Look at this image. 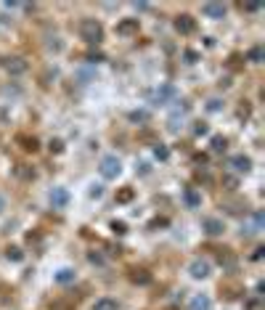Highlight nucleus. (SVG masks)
<instances>
[{
    "mask_svg": "<svg viewBox=\"0 0 265 310\" xmlns=\"http://www.w3.org/2000/svg\"><path fill=\"white\" fill-rule=\"evenodd\" d=\"M193 133H196V135H204V133H207V125H204V122H196V125H193Z\"/></svg>",
    "mask_w": 265,
    "mask_h": 310,
    "instance_id": "29",
    "label": "nucleus"
},
{
    "mask_svg": "<svg viewBox=\"0 0 265 310\" xmlns=\"http://www.w3.org/2000/svg\"><path fill=\"white\" fill-rule=\"evenodd\" d=\"M138 32V19H125L117 24V35H135Z\"/></svg>",
    "mask_w": 265,
    "mask_h": 310,
    "instance_id": "12",
    "label": "nucleus"
},
{
    "mask_svg": "<svg viewBox=\"0 0 265 310\" xmlns=\"http://www.w3.org/2000/svg\"><path fill=\"white\" fill-rule=\"evenodd\" d=\"M50 204H53L56 209H64L69 204V191L67 188H53L50 191Z\"/></svg>",
    "mask_w": 265,
    "mask_h": 310,
    "instance_id": "9",
    "label": "nucleus"
},
{
    "mask_svg": "<svg viewBox=\"0 0 265 310\" xmlns=\"http://www.w3.org/2000/svg\"><path fill=\"white\" fill-rule=\"evenodd\" d=\"M225 143H228V141H225L223 135H215V138H212V151H225Z\"/></svg>",
    "mask_w": 265,
    "mask_h": 310,
    "instance_id": "24",
    "label": "nucleus"
},
{
    "mask_svg": "<svg viewBox=\"0 0 265 310\" xmlns=\"http://www.w3.org/2000/svg\"><path fill=\"white\" fill-rule=\"evenodd\" d=\"M207 109H210V111H220V109H223V103L217 101V98H212V101L207 103Z\"/></svg>",
    "mask_w": 265,
    "mask_h": 310,
    "instance_id": "28",
    "label": "nucleus"
},
{
    "mask_svg": "<svg viewBox=\"0 0 265 310\" xmlns=\"http://www.w3.org/2000/svg\"><path fill=\"white\" fill-rule=\"evenodd\" d=\"M14 173L22 178V181H32V178H35V170L29 167V164H16V170Z\"/></svg>",
    "mask_w": 265,
    "mask_h": 310,
    "instance_id": "18",
    "label": "nucleus"
},
{
    "mask_svg": "<svg viewBox=\"0 0 265 310\" xmlns=\"http://www.w3.org/2000/svg\"><path fill=\"white\" fill-rule=\"evenodd\" d=\"M223 186L228 188V191H234V188H236V178H234V175H225V178H223Z\"/></svg>",
    "mask_w": 265,
    "mask_h": 310,
    "instance_id": "27",
    "label": "nucleus"
},
{
    "mask_svg": "<svg viewBox=\"0 0 265 310\" xmlns=\"http://www.w3.org/2000/svg\"><path fill=\"white\" fill-rule=\"evenodd\" d=\"M5 255H8V260H14V262H22L24 260V252L19 247H8V249H5Z\"/></svg>",
    "mask_w": 265,
    "mask_h": 310,
    "instance_id": "21",
    "label": "nucleus"
},
{
    "mask_svg": "<svg viewBox=\"0 0 265 310\" xmlns=\"http://www.w3.org/2000/svg\"><path fill=\"white\" fill-rule=\"evenodd\" d=\"M130 281L133 284H148L151 281V273L144 270V268H130Z\"/></svg>",
    "mask_w": 265,
    "mask_h": 310,
    "instance_id": "14",
    "label": "nucleus"
},
{
    "mask_svg": "<svg viewBox=\"0 0 265 310\" xmlns=\"http://www.w3.org/2000/svg\"><path fill=\"white\" fill-rule=\"evenodd\" d=\"M228 167L234 170V173H249V170H252V159H249V156H244V154H234L228 159Z\"/></svg>",
    "mask_w": 265,
    "mask_h": 310,
    "instance_id": "6",
    "label": "nucleus"
},
{
    "mask_svg": "<svg viewBox=\"0 0 265 310\" xmlns=\"http://www.w3.org/2000/svg\"><path fill=\"white\" fill-rule=\"evenodd\" d=\"M241 8H244V11H260L263 5H260V3H241Z\"/></svg>",
    "mask_w": 265,
    "mask_h": 310,
    "instance_id": "31",
    "label": "nucleus"
},
{
    "mask_svg": "<svg viewBox=\"0 0 265 310\" xmlns=\"http://www.w3.org/2000/svg\"><path fill=\"white\" fill-rule=\"evenodd\" d=\"M196 53H193V51H186V61H189V64H193V61H196Z\"/></svg>",
    "mask_w": 265,
    "mask_h": 310,
    "instance_id": "32",
    "label": "nucleus"
},
{
    "mask_svg": "<svg viewBox=\"0 0 265 310\" xmlns=\"http://www.w3.org/2000/svg\"><path fill=\"white\" fill-rule=\"evenodd\" d=\"M98 173H101V178H106V181H114V178L122 173V162H120L114 154L103 156L101 164H98Z\"/></svg>",
    "mask_w": 265,
    "mask_h": 310,
    "instance_id": "2",
    "label": "nucleus"
},
{
    "mask_svg": "<svg viewBox=\"0 0 265 310\" xmlns=\"http://www.w3.org/2000/svg\"><path fill=\"white\" fill-rule=\"evenodd\" d=\"M202 228H204V233L207 236H220L225 226H223V220H217V217H207V220L202 223Z\"/></svg>",
    "mask_w": 265,
    "mask_h": 310,
    "instance_id": "10",
    "label": "nucleus"
},
{
    "mask_svg": "<svg viewBox=\"0 0 265 310\" xmlns=\"http://www.w3.org/2000/svg\"><path fill=\"white\" fill-rule=\"evenodd\" d=\"M74 279H77V273L72 268H61L59 273H56V284H74Z\"/></svg>",
    "mask_w": 265,
    "mask_h": 310,
    "instance_id": "16",
    "label": "nucleus"
},
{
    "mask_svg": "<svg viewBox=\"0 0 265 310\" xmlns=\"http://www.w3.org/2000/svg\"><path fill=\"white\" fill-rule=\"evenodd\" d=\"M61 149H64V143L59 141V138H56V141H50V151H53V154H59Z\"/></svg>",
    "mask_w": 265,
    "mask_h": 310,
    "instance_id": "30",
    "label": "nucleus"
},
{
    "mask_svg": "<svg viewBox=\"0 0 265 310\" xmlns=\"http://www.w3.org/2000/svg\"><path fill=\"white\" fill-rule=\"evenodd\" d=\"M210 270H212V265H210V260H193L191 265H189V273H191V279H207L210 276Z\"/></svg>",
    "mask_w": 265,
    "mask_h": 310,
    "instance_id": "4",
    "label": "nucleus"
},
{
    "mask_svg": "<svg viewBox=\"0 0 265 310\" xmlns=\"http://www.w3.org/2000/svg\"><path fill=\"white\" fill-rule=\"evenodd\" d=\"M93 310H120V302L112 300V297H101V300L93 302Z\"/></svg>",
    "mask_w": 265,
    "mask_h": 310,
    "instance_id": "13",
    "label": "nucleus"
},
{
    "mask_svg": "<svg viewBox=\"0 0 265 310\" xmlns=\"http://www.w3.org/2000/svg\"><path fill=\"white\" fill-rule=\"evenodd\" d=\"M154 156H157V159H167V156H170V151H167V146H162V143H159V146L154 149Z\"/></svg>",
    "mask_w": 265,
    "mask_h": 310,
    "instance_id": "26",
    "label": "nucleus"
},
{
    "mask_svg": "<svg viewBox=\"0 0 265 310\" xmlns=\"http://www.w3.org/2000/svg\"><path fill=\"white\" fill-rule=\"evenodd\" d=\"M112 231H114L117 236H122V233H127V226H125L122 220H114V223H112Z\"/></svg>",
    "mask_w": 265,
    "mask_h": 310,
    "instance_id": "25",
    "label": "nucleus"
},
{
    "mask_svg": "<svg viewBox=\"0 0 265 310\" xmlns=\"http://www.w3.org/2000/svg\"><path fill=\"white\" fill-rule=\"evenodd\" d=\"M189 310H212V300L207 294H196L189 302Z\"/></svg>",
    "mask_w": 265,
    "mask_h": 310,
    "instance_id": "11",
    "label": "nucleus"
},
{
    "mask_svg": "<svg viewBox=\"0 0 265 310\" xmlns=\"http://www.w3.org/2000/svg\"><path fill=\"white\" fill-rule=\"evenodd\" d=\"M5 209V199H3V194H0V212Z\"/></svg>",
    "mask_w": 265,
    "mask_h": 310,
    "instance_id": "34",
    "label": "nucleus"
},
{
    "mask_svg": "<svg viewBox=\"0 0 265 310\" xmlns=\"http://www.w3.org/2000/svg\"><path fill=\"white\" fill-rule=\"evenodd\" d=\"M133 196H135V191H133V188H122V191H117V202H120V204L133 202Z\"/></svg>",
    "mask_w": 265,
    "mask_h": 310,
    "instance_id": "20",
    "label": "nucleus"
},
{
    "mask_svg": "<svg viewBox=\"0 0 265 310\" xmlns=\"http://www.w3.org/2000/svg\"><path fill=\"white\" fill-rule=\"evenodd\" d=\"M148 111L146 109H138V111H130V122H148Z\"/></svg>",
    "mask_w": 265,
    "mask_h": 310,
    "instance_id": "22",
    "label": "nucleus"
},
{
    "mask_svg": "<svg viewBox=\"0 0 265 310\" xmlns=\"http://www.w3.org/2000/svg\"><path fill=\"white\" fill-rule=\"evenodd\" d=\"M16 141L22 143V149H24V151H37V149H40V143H37V138H35V135H19Z\"/></svg>",
    "mask_w": 265,
    "mask_h": 310,
    "instance_id": "15",
    "label": "nucleus"
},
{
    "mask_svg": "<svg viewBox=\"0 0 265 310\" xmlns=\"http://www.w3.org/2000/svg\"><path fill=\"white\" fill-rule=\"evenodd\" d=\"M202 11H204L207 19H223L228 8H225V3H204Z\"/></svg>",
    "mask_w": 265,
    "mask_h": 310,
    "instance_id": "8",
    "label": "nucleus"
},
{
    "mask_svg": "<svg viewBox=\"0 0 265 310\" xmlns=\"http://www.w3.org/2000/svg\"><path fill=\"white\" fill-rule=\"evenodd\" d=\"M175 29L180 35H193V32H196V19L189 16V14H180L175 19Z\"/></svg>",
    "mask_w": 265,
    "mask_h": 310,
    "instance_id": "5",
    "label": "nucleus"
},
{
    "mask_svg": "<svg viewBox=\"0 0 265 310\" xmlns=\"http://www.w3.org/2000/svg\"><path fill=\"white\" fill-rule=\"evenodd\" d=\"M77 32H80V37L90 45H98L103 40V27L96 19H82V22L77 24Z\"/></svg>",
    "mask_w": 265,
    "mask_h": 310,
    "instance_id": "1",
    "label": "nucleus"
},
{
    "mask_svg": "<svg viewBox=\"0 0 265 310\" xmlns=\"http://www.w3.org/2000/svg\"><path fill=\"white\" fill-rule=\"evenodd\" d=\"M265 58V51H263V45H255V48H249V53H247V61H255V64H260Z\"/></svg>",
    "mask_w": 265,
    "mask_h": 310,
    "instance_id": "19",
    "label": "nucleus"
},
{
    "mask_svg": "<svg viewBox=\"0 0 265 310\" xmlns=\"http://www.w3.org/2000/svg\"><path fill=\"white\" fill-rule=\"evenodd\" d=\"M3 67L8 75H24L27 72V61L22 56H8V58H3Z\"/></svg>",
    "mask_w": 265,
    "mask_h": 310,
    "instance_id": "3",
    "label": "nucleus"
},
{
    "mask_svg": "<svg viewBox=\"0 0 265 310\" xmlns=\"http://www.w3.org/2000/svg\"><path fill=\"white\" fill-rule=\"evenodd\" d=\"M50 310H74V302H64V300H56L48 305Z\"/></svg>",
    "mask_w": 265,
    "mask_h": 310,
    "instance_id": "23",
    "label": "nucleus"
},
{
    "mask_svg": "<svg viewBox=\"0 0 265 310\" xmlns=\"http://www.w3.org/2000/svg\"><path fill=\"white\" fill-rule=\"evenodd\" d=\"M183 199H186V204H189V207H199V204H202V196H199L196 188H186Z\"/></svg>",
    "mask_w": 265,
    "mask_h": 310,
    "instance_id": "17",
    "label": "nucleus"
},
{
    "mask_svg": "<svg viewBox=\"0 0 265 310\" xmlns=\"http://www.w3.org/2000/svg\"><path fill=\"white\" fill-rule=\"evenodd\" d=\"M263 252H265V249H263V247H257V249H255V255H252V260H263Z\"/></svg>",
    "mask_w": 265,
    "mask_h": 310,
    "instance_id": "33",
    "label": "nucleus"
},
{
    "mask_svg": "<svg viewBox=\"0 0 265 310\" xmlns=\"http://www.w3.org/2000/svg\"><path fill=\"white\" fill-rule=\"evenodd\" d=\"M170 98H175V88L172 85H162L151 93V103H167Z\"/></svg>",
    "mask_w": 265,
    "mask_h": 310,
    "instance_id": "7",
    "label": "nucleus"
}]
</instances>
